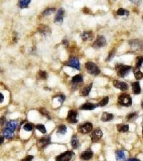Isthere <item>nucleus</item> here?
<instances>
[{"mask_svg":"<svg viewBox=\"0 0 143 161\" xmlns=\"http://www.w3.org/2000/svg\"><path fill=\"white\" fill-rule=\"evenodd\" d=\"M114 118V115L112 113H109L107 112L103 113L101 116V120L104 122H107L112 120Z\"/></svg>","mask_w":143,"mask_h":161,"instance_id":"a211bd4d","label":"nucleus"},{"mask_svg":"<svg viewBox=\"0 0 143 161\" xmlns=\"http://www.w3.org/2000/svg\"><path fill=\"white\" fill-rule=\"evenodd\" d=\"M73 153L70 151H67L58 155L56 158V161H70L72 159Z\"/></svg>","mask_w":143,"mask_h":161,"instance_id":"423d86ee","label":"nucleus"},{"mask_svg":"<svg viewBox=\"0 0 143 161\" xmlns=\"http://www.w3.org/2000/svg\"><path fill=\"white\" fill-rule=\"evenodd\" d=\"M142 135H143V130H142Z\"/></svg>","mask_w":143,"mask_h":161,"instance_id":"de8ad7c7","label":"nucleus"},{"mask_svg":"<svg viewBox=\"0 0 143 161\" xmlns=\"http://www.w3.org/2000/svg\"><path fill=\"white\" fill-rule=\"evenodd\" d=\"M4 99V97L3 95L0 92V103H2L3 102Z\"/></svg>","mask_w":143,"mask_h":161,"instance_id":"79ce46f5","label":"nucleus"},{"mask_svg":"<svg viewBox=\"0 0 143 161\" xmlns=\"http://www.w3.org/2000/svg\"><path fill=\"white\" fill-rule=\"evenodd\" d=\"M71 144H72V147L74 149H77V148L79 147V142L78 141L77 137L75 135H74L72 137Z\"/></svg>","mask_w":143,"mask_h":161,"instance_id":"4be33fe9","label":"nucleus"},{"mask_svg":"<svg viewBox=\"0 0 143 161\" xmlns=\"http://www.w3.org/2000/svg\"><path fill=\"white\" fill-rule=\"evenodd\" d=\"M115 69L119 77H124L129 73L130 70L131 69V67L119 64L116 66Z\"/></svg>","mask_w":143,"mask_h":161,"instance_id":"f257e3e1","label":"nucleus"},{"mask_svg":"<svg viewBox=\"0 0 143 161\" xmlns=\"http://www.w3.org/2000/svg\"><path fill=\"white\" fill-rule=\"evenodd\" d=\"M38 31L43 35L44 36H48L51 34V30L47 25L45 24H40L37 28Z\"/></svg>","mask_w":143,"mask_h":161,"instance_id":"6e6552de","label":"nucleus"},{"mask_svg":"<svg viewBox=\"0 0 143 161\" xmlns=\"http://www.w3.org/2000/svg\"><path fill=\"white\" fill-rule=\"evenodd\" d=\"M133 92L135 94H139L141 91L140 83L138 82H135L133 83Z\"/></svg>","mask_w":143,"mask_h":161,"instance_id":"412c9836","label":"nucleus"},{"mask_svg":"<svg viewBox=\"0 0 143 161\" xmlns=\"http://www.w3.org/2000/svg\"><path fill=\"white\" fill-rule=\"evenodd\" d=\"M126 161H140V160H138V159H136V158H131V159H129L128 160H127Z\"/></svg>","mask_w":143,"mask_h":161,"instance_id":"c03bdc74","label":"nucleus"},{"mask_svg":"<svg viewBox=\"0 0 143 161\" xmlns=\"http://www.w3.org/2000/svg\"><path fill=\"white\" fill-rule=\"evenodd\" d=\"M4 141V137H0V145L3 143Z\"/></svg>","mask_w":143,"mask_h":161,"instance_id":"37998d69","label":"nucleus"},{"mask_svg":"<svg viewBox=\"0 0 143 161\" xmlns=\"http://www.w3.org/2000/svg\"></svg>","mask_w":143,"mask_h":161,"instance_id":"09e8293b","label":"nucleus"},{"mask_svg":"<svg viewBox=\"0 0 143 161\" xmlns=\"http://www.w3.org/2000/svg\"><path fill=\"white\" fill-rule=\"evenodd\" d=\"M36 128L43 134H45V133H46L45 127L43 124L37 125V126H36Z\"/></svg>","mask_w":143,"mask_h":161,"instance_id":"c756f323","label":"nucleus"},{"mask_svg":"<svg viewBox=\"0 0 143 161\" xmlns=\"http://www.w3.org/2000/svg\"><path fill=\"white\" fill-rule=\"evenodd\" d=\"M48 77L47 73L45 71L43 70H39L38 74H37V78L38 79L40 80H45Z\"/></svg>","mask_w":143,"mask_h":161,"instance_id":"b1692460","label":"nucleus"},{"mask_svg":"<svg viewBox=\"0 0 143 161\" xmlns=\"http://www.w3.org/2000/svg\"><path fill=\"white\" fill-rule=\"evenodd\" d=\"M93 87V83H90L87 86H86L85 87H84V88H82L81 90L80 95L81 96H87L88 95H89L90 91L91 90V88Z\"/></svg>","mask_w":143,"mask_h":161,"instance_id":"f3484780","label":"nucleus"},{"mask_svg":"<svg viewBox=\"0 0 143 161\" xmlns=\"http://www.w3.org/2000/svg\"><path fill=\"white\" fill-rule=\"evenodd\" d=\"M137 117V114L136 113H130L128 116H127L126 118L128 120H132L135 118H136Z\"/></svg>","mask_w":143,"mask_h":161,"instance_id":"c9c22d12","label":"nucleus"},{"mask_svg":"<svg viewBox=\"0 0 143 161\" xmlns=\"http://www.w3.org/2000/svg\"><path fill=\"white\" fill-rule=\"evenodd\" d=\"M39 112L42 114V115L46 116V117L50 118L49 117V112L45 109H44V108H40V109H39Z\"/></svg>","mask_w":143,"mask_h":161,"instance_id":"473e14b6","label":"nucleus"},{"mask_svg":"<svg viewBox=\"0 0 143 161\" xmlns=\"http://www.w3.org/2000/svg\"><path fill=\"white\" fill-rule=\"evenodd\" d=\"M93 124L91 123H84L78 126L77 130L79 132L82 134H87L90 133L93 130Z\"/></svg>","mask_w":143,"mask_h":161,"instance_id":"20e7f679","label":"nucleus"},{"mask_svg":"<svg viewBox=\"0 0 143 161\" xmlns=\"http://www.w3.org/2000/svg\"><path fill=\"white\" fill-rule=\"evenodd\" d=\"M103 136V133L100 128H97L92 132L91 134V140L93 142H98L100 140Z\"/></svg>","mask_w":143,"mask_h":161,"instance_id":"0eeeda50","label":"nucleus"},{"mask_svg":"<svg viewBox=\"0 0 143 161\" xmlns=\"http://www.w3.org/2000/svg\"><path fill=\"white\" fill-rule=\"evenodd\" d=\"M126 11L127 10H125L123 8H119L117 11V14L119 16H124V15L126 14Z\"/></svg>","mask_w":143,"mask_h":161,"instance_id":"f704fd0d","label":"nucleus"},{"mask_svg":"<svg viewBox=\"0 0 143 161\" xmlns=\"http://www.w3.org/2000/svg\"><path fill=\"white\" fill-rule=\"evenodd\" d=\"M72 82L73 83H81L83 82V77L81 75L78 74L72 77Z\"/></svg>","mask_w":143,"mask_h":161,"instance_id":"393cba45","label":"nucleus"},{"mask_svg":"<svg viewBox=\"0 0 143 161\" xmlns=\"http://www.w3.org/2000/svg\"><path fill=\"white\" fill-rule=\"evenodd\" d=\"M67 129L66 126L63 125H61L58 127L57 130V133L61 135H65L67 133Z\"/></svg>","mask_w":143,"mask_h":161,"instance_id":"a878e982","label":"nucleus"},{"mask_svg":"<svg viewBox=\"0 0 143 161\" xmlns=\"http://www.w3.org/2000/svg\"><path fill=\"white\" fill-rule=\"evenodd\" d=\"M65 99V97L64 95H60L59 96L58 101H59L61 104L63 103V102H64Z\"/></svg>","mask_w":143,"mask_h":161,"instance_id":"58836bf2","label":"nucleus"},{"mask_svg":"<svg viewBox=\"0 0 143 161\" xmlns=\"http://www.w3.org/2000/svg\"><path fill=\"white\" fill-rule=\"evenodd\" d=\"M116 159L117 161H123L126 158V155L123 151H118L116 152Z\"/></svg>","mask_w":143,"mask_h":161,"instance_id":"6ab92c4d","label":"nucleus"},{"mask_svg":"<svg viewBox=\"0 0 143 161\" xmlns=\"http://www.w3.org/2000/svg\"><path fill=\"white\" fill-rule=\"evenodd\" d=\"M117 129L119 132H122V133L126 132L129 130V125L119 124L117 126Z\"/></svg>","mask_w":143,"mask_h":161,"instance_id":"5701e85b","label":"nucleus"},{"mask_svg":"<svg viewBox=\"0 0 143 161\" xmlns=\"http://www.w3.org/2000/svg\"><path fill=\"white\" fill-rule=\"evenodd\" d=\"M143 56H140L137 58V60L136 66V69H140V67L143 65Z\"/></svg>","mask_w":143,"mask_h":161,"instance_id":"7c9ffc66","label":"nucleus"},{"mask_svg":"<svg viewBox=\"0 0 143 161\" xmlns=\"http://www.w3.org/2000/svg\"><path fill=\"white\" fill-rule=\"evenodd\" d=\"M85 68L89 73L94 75H98L101 71L98 66L93 62H87L85 63Z\"/></svg>","mask_w":143,"mask_h":161,"instance_id":"f03ea898","label":"nucleus"},{"mask_svg":"<svg viewBox=\"0 0 143 161\" xmlns=\"http://www.w3.org/2000/svg\"><path fill=\"white\" fill-rule=\"evenodd\" d=\"M109 102V97L108 96H106L102 99L100 102H99V103L98 104V106H104L105 105L108 104Z\"/></svg>","mask_w":143,"mask_h":161,"instance_id":"cd10ccee","label":"nucleus"},{"mask_svg":"<svg viewBox=\"0 0 143 161\" xmlns=\"http://www.w3.org/2000/svg\"><path fill=\"white\" fill-rule=\"evenodd\" d=\"M30 2V0H22L20 2V6L21 8L27 7Z\"/></svg>","mask_w":143,"mask_h":161,"instance_id":"c85d7f7f","label":"nucleus"},{"mask_svg":"<svg viewBox=\"0 0 143 161\" xmlns=\"http://www.w3.org/2000/svg\"><path fill=\"white\" fill-rule=\"evenodd\" d=\"M5 122H6V118L4 116H2V117L0 118V125L1 126L3 125Z\"/></svg>","mask_w":143,"mask_h":161,"instance_id":"ea45409f","label":"nucleus"},{"mask_svg":"<svg viewBox=\"0 0 143 161\" xmlns=\"http://www.w3.org/2000/svg\"><path fill=\"white\" fill-rule=\"evenodd\" d=\"M115 54V50L112 49V51L109 53V56L107 58V60H110L114 56Z\"/></svg>","mask_w":143,"mask_h":161,"instance_id":"e433bc0d","label":"nucleus"},{"mask_svg":"<svg viewBox=\"0 0 143 161\" xmlns=\"http://www.w3.org/2000/svg\"><path fill=\"white\" fill-rule=\"evenodd\" d=\"M13 41L15 42H17L18 40V35L17 33H16V32H14V37H13Z\"/></svg>","mask_w":143,"mask_h":161,"instance_id":"a19ab883","label":"nucleus"},{"mask_svg":"<svg viewBox=\"0 0 143 161\" xmlns=\"http://www.w3.org/2000/svg\"><path fill=\"white\" fill-rule=\"evenodd\" d=\"M92 32H83L81 34V37L84 41H86L87 40L92 39Z\"/></svg>","mask_w":143,"mask_h":161,"instance_id":"aec40b11","label":"nucleus"},{"mask_svg":"<svg viewBox=\"0 0 143 161\" xmlns=\"http://www.w3.org/2000/svg\"><path fill=\"white\" fill-rule=\"evenodd\" d=\"M142 108L143 109V101L142 102Z\"/></svg>","mask_w":143,"mask_h":161,"instance_id":"49530a36","label":"nucleus"},{"mask_svg":"<svg viewBox=\"0 0 143 161\" xmlns=\"http://www.w3.org/2000/svg\"><path fill=\"white\" fill-rule=\"evenodd\" d=\"M63 44L64 45H68V41L67 40H63Z\"/></svg>","mask_w":143,"mask_h":161,"instance_id":"a18cd8bd","label":"nucleus"},{"mask_svg":"<svg viewBox=\"0 0 143 161\" xmlns=\"http://www.w3.org/2000/svg\"><path fill=\"white\" fill-rule=\"evenodd\" d=\"M67 121L70 124H75L77 123V112L74 110H70L68 112Z\"/></svg>","mask_w":143,"mask_h":161,"instance_id":"1a4fd4ad","label":"nucleus"},{"mask_svg":"<svg viewBox=\"0 0 143 161\" xmlns=\"http://www.w3.org/2000/svg\"><path fill=\"white\" fill-rule=\"evenodd\" d=\"M64 14H65V10L63 8L59 9L54 17V22L58 23H61L63 22Z\"/></svg>","mask_w":143,"mask_h":161,"instance_id":"f8f14e48","label":"nucleus"},{"mask_svg":"<svg viewBox=\"0 0 143 161\" xmlns=\"http://www.w3.org/2000/svg\"><path fill=\"white\" fill-rule=\"evenodd\" d=\"M56 11V9L54 8H47L43 12V15L44 16H48L52 14Z\"/></svg>","mask_w":143,"mask_h":161,"instance_id":"bb28decb","label":"nucleus"},{"mask_svg":"<svg viewBox=\"0 0 143 161\" xmlns=\"http://www.w3.org/2000/svg\"><path fill=\"white\" fill-rule=\"evenodd\" d=\"M135 77L137 80H140L143 77V73L140 70H138L135 73Z\"/></svg>","mask_w":143,"mask_h":161,"instance_id":"2f4dec72","label":"nucleus"},{"mask_svg":"<svg viewBox=\"0 0 143 161\" xmlns=\"http://www.w3.org/2000/svg\"><path fill=\"white\" fill-rule=\"evenodd\" d=\"M93 153L91 151H84L81 154L80 158L83 161H88L93 158Z\"/></svg>","mask_w":143,"mask_h":161,"instance_id":"2eb2a0df","label":"nucleus"},{"mask_svg":"<svg viewBox=\"0 0 143 161\" xmlns=\"http://www.w3.org/2000/svg\"><path fill=\"white\" fill-rule=\"evenodd\" d=\"M33 158L34 157L32 155H28L24 158L21 160V161H32V160L33 159Z\"/></svg>","mask_w":143,"mask_h":161,"instance_id":"4c0bfd02","label":"nucleus"},{"mask_svg":"<svg viewBox=\"0 0 143 161\" xmlns=\"http://www.w3.org/2000/svg\"><path fill=\"white\" fill-rule=\"evenodd\" d=\"M98 104H94L91 103H86L80 107V109L82 110H93L97 108Z\"/></svg>","mask_w":143,"mask_h":161,"instance_id":"dca6fc26","label":"nucleus"},{"mask_svg":"<svg viewBox=\"0 0 143 161\" xmlns=\"http://www.w3.org/2000/svg\"><path fill=\"white\" fill-rule=\"evenodd\" d=\"M23 128L27 132H30L32 130V126L30 124L28 123V124H26L25 125L24 127H23Z\"/></svg>","mask_w":143,"mask_h":161,"instance_id":"72a5a7b5","label":"nucleus"},{"mask_svg":"<svg viewBox=\"0 0 143 161\" xmlns=\"http://www.w3.org/2000/svg\"><path fill=\"white\" fill-rule=\"evenodd\" d=\"M118 102L120 105L126 106H131L133 103L131 96L126 94H123L119 96Z\"/></svg>","mask_w":143,"mask_h":161,"instance_id":"7ed1b4c3","label":"nucleus"},{"mask_svg":"<svg viewBox=\"0 0 143 161\" xmlns=\"http://www.w3.org/2000/svg\"><path fill=\"white\" fill-rule=\"evenodd\" d=\"M51 139L49 137H43L38 140V145L39 147L44 149V148H45L46 147H47L49 144H51Z\"/></svg>","mask_w":143,"mask_h":161,"instance_id":"ddd939ff","label":"nucleus"},{"mask_svg":"<svg viewBox=\"0 0 143 161\" xmlns=\"http://www.w3.org/2000/svg\"><path fill=\"white\" fill-rule=\"evenodd\" d=\"M113 85L122 91H126L128 89L129 86L128 84L124 82H119V80H114L113 82Z\"/></svg>","mask_w":143,"mask_h":161,"instance_id":"9b49d317","label":"nucleus"},{"mask_svg":"<svg viewBox=\"0 0 143 161\" xmlns=\"http://www.w3.org/2000/svg\"><path fill=\"white\" fill-rule=\"evenodd\" d=\"M67 66L76 69L77 70H80V62L79 60L76 57H73L70 59L66 65Z\"/></svg>","mask_w":143,"mask_h":161,"instance_id":"9d476101","label":"nucleus"},{"mask_svg":"<svg viewBox=\"0 0 143 161\" xmlns=\"http://www.w3.org/2000/svg\"><path fill=\"white\" fill-rule=\"evenodd\" d=\"M17 126V123L15 120H11L10 121L7 123L4 130L14 133V131L16 130Z\"/></svg>","mask_w":143,"mask_h":161,"instance_id":"4468645a","label":"nucleus"},{"mask_svg":"<svg viewBox=\"0 0 143 161\" xmlns=\"http://www.w3.org/2000/svg\"><path fill=\"white\" fill-rule=\"evenodd\" d=\"M107 44V40L104 36L98 35L96 40L95 41L93 46L94 49H99L105 46Z\"/></svg>","mask_w":143,"mask_h":161,"instance_id":"39448f33","label":"nucleus"}]
</instances>
